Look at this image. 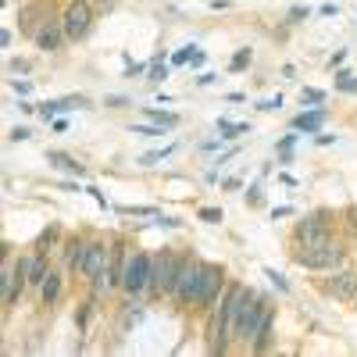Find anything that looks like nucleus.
Here are the masks:
<instances>
[{
    "mask_svg": "<svg viewBox=\"0 0 357 357\" xmlns=\"http://www.w3.org/2000/svg\"><path fill=\"white\" fill-rule=\"evenodd\" d=\"M215 79H218L215 72H204V75H197V86H211Z\"/></svg>",
    "mask_w": 357,
    "mask_h": 357,
    "instance_id": "43",
    "label": "nucleus"
},
{
    "mask_svg": "<svg viewBox=\"0 0 357 357\" xmlns=\"http://www.w3.org/2000/svg\"><path fill=\"white\" fill-rule=\"evenodd\" d=\"M325 240H333V211H311L293 225V243L296 250L304 247H318Z\"/></svg>",
    "mask_w": 357,
    "mask_h": 357,
    "instance_id": "6",
    "label": "nucleus"
},
{
    "mask_svg": "<svg viewBox=\"0 0 357 357\" xmlns=\"http://www.w3.org/2000/svg\"><path fill=\"white\" fill-rule=\"evenodd\" d=\"M11 43H15V33H11V29H4V33H0V47H4V50H8Z\"/></svg>",
    "mask_w": 357,
    "mask_h": 357,
    "instance_id": "42",
    "label": "nucleus"
},
{
    "mask_svg": "<svg viewBox=\"0 0 357 357\" xmlns=\"http://www.w3.org/2000/svg\"><path fill=\"white\" fill-rule=\"evenodd\" d=\"M225 289V268L215 261H200V279H197V293H193V307L197 311H211L222 301Z\"/></svg>",
    "mask_w": 357,
    "mask_h": 357,
    "instance_id": "5",
    "label": "nucleus"
},
{
    "mask_svg": "<svg viewBox=\"0 0 357 357\" xmlns=\"http://www.w3.org/2000/svg\"><path fill=\"white\" fill-rule=\"evenodd\" d=\"M129 132H136V136H165V126H129Z\"/></svg>",
    "mask_w": 357,
    "mask_h": 357,
    "instance_id": "33",
    "label": "nucleus"
},
{
    "mask_svg": "<svg viewBox=\"0 0 357 357\" xmlns=\"http://www.w3.org/2000/svg\"><path fill=\"white\" fill-rule=\"evenodd\" d=\"M29 272H33V254H22V257L4 264V272H0V296H4V307H15L22 289H29Z\"/></svg>",
    "mask_w": 357,
    "mask_h": 357,
    "instance_id": "7",
    "label": "nucleus"
},
{
    "mask_svg": "<svg viewBox=\"0 0 357 357\" xmlns=\"http://www.w3.org/2000/svg\"><path fill=\"white\" fill-rule=\"evenodd\" d=\"M97 301V296H93ZM93 301H86V304H79V311H75V325H79V333L89 325V314H93Z\"/></svg>",
    "mask_w": 357,
    "mask_h": 357,
    "instance_id": "27",
    "label": "nucleus"
},
{
    "mask_svg": "<svg viewBox=\"0 0 357 357\" xmlns=\"http://www.w3.org/2000/svg\"><path fill=\"white\" fill-rule=\"evenodd\" d=\"M301 104H304V107H307V104H311V107H318V104H325V89H314V86H304V89H301Z\"/></svg>",
    "mask_w": 357,
    "mask_h": 357,
    "instance_id": "26",
    "label": "nucleus"
},
{
    "mask_svg": "<svg viewBox=\"0 0 357 357\" xmlns=\"http://www.w3.org/2000/svg\"><path fill=\"white\" fill-rule=\"evenodd\" d=\"M104 104H107V107H126V104H129V97H122V93H111Z\"/></svg>",
    "mask_w": 357,
    "mask_h": 357,
    "instance_id": "39",
    "label": "nucleus"
},
{
    "mask_svg": "<svg viewBox=\"0 0 357 357\" xmlns=\"http://www.w3.org/2000/svg\"><path fill=\"white\" fill-rule=\"evenodd\" d=\"M336 11H340L336 4H321V8H318V15H336Z\"/></svg>",
    "mask_w": 357,
    "mask_h": 357,
    "instance_id": "49",
    "label": "nucleus"
},
{
    "mask_svg": "<svg viewBox=\"0 0 357 357\" xmlns=\"http://www.w3.org/2000/svg\"><path fill=\"white\" fill-rule=\"evenodd\" d=\"M165 79H168V65H165V61H151V82L161 86Z\"/></svg>",
    "mask_w": 357,
    "mask_h": 357,
    "instance_id": "32",
    "label": "nucleus"
},
{
    "mask_svg": "<svg viewBox=\"0 0 357 357\" xmlns=\"http://www.w3.org/2000/svg\"><path fill=\"white\" fill-rule=\"evenodd\" d=\"M340 225H343V232H347V240L357 243V204H347L343 211H340Z\"/></svg>",
    "mask_w": 357,
    "mask_h": 357,
    "instance_id": "20",
    "label": "nucleus"
},
{
    "mask_svg": "<svg viewBox=\"0 0 357 357\" xmlns=\"http://www.w3.org/2000/svg\"><path fill=\"white\" fill-rule=\"evenodd\" d=\"M111 261V243L107 240H89L86 250H82V261H79V275L82 279H93L97 272H104Z\"/></svg>",
    "mask_w": 357,
    "mask_h": 357,
    "instance_id": "13",
    "label": "nucleus"
},
{
    "mask_svg": "<svg viewBox=\"0 0 357 357\" xmlns=\"http://www.w3.org/2000/svg\"><path fill=\"white\" fill-rule=\"evenodd\" d=\"M264 275H268V279H272V286H275L279 293H289V282H286V279H282V275L275 272V268H264Z\"/></svg>",
    "mask_w": 357,
    "mask_h": 357,
    "instance_id": "34",
    "label": "nucleus"
},
{
    "mask_svg": "<svg viewBox=\"0 0 357 357\" xmlns=\"http://www.w3.org/2000/svg\"><path fill=\"white\" fill-rule=\"evenodd\" d=\"M86 104H89L86 97H61V107L65 111H75V107H86Z\"/></svg>",
    "mask_w": 357,
    "mask_h": 357,
    "instance_id": "36",
    "label": "nucleus"
},
{
    "mask_svg": "<svg viewBox=\"0 0 357 357\" xmlns=\"http://www.w3.org/2000/svg\"><path fill=\"white\" fill-rule=\"evenodd\" d=\"M151 272H154V254L132 250L129 261H126V272H122V289L129 296H143L151 289Z\"/></svg>",
    "mask_w": 357,
    "mask_h": 357,
    "instance_id": "8",
    "label": "nucleus"
},
{
    "mask_svg": "<svg viewBox=\"0 0 357 357\" xmlns=\"http://www.w3.org/2000/svg\"><path fill=\"white\" fill-rule=\"evenodd\" d=\"M275 307H272V301L268 296H261L257 289H250L247 286V293H243V311H240V329H236V343H243V347H250L254 343V336H257V329L264 325V318L272 314Z\"/></svg>",
    "mask_w": 357,
    "mask_h": 357,
    "instance_id": "2",
    "label": "nucleus"
},
{
    "mask_svg": "<svg viewBox=\"0 0 357 357\" xmlns=\"http://www.w3.org/2000/svg\"><path fill=\"white\" fill-rule=\"evenodd\" d=\"M61 25H65L68 43H82L93 33V4L89 0H68L61 8Z\"/></svg>",
    "mask_w": 357,
    "mask_h": 357,
    "instance_id": "9",
    "label": "nucleus"
},
{
    "mask_svg": "<svg viewBox=\"0 0 357 357\" xmlns=\"http://www.w3.org/2000/svg\"><path fill=\"white\" fill-rule=\"evenodd\" d=\"M86 243H89V240H82V236H72V240L65 243V250H61V257H65V268H68V272H75V275H79V261H82V250H86Z\"/></svg>",
    "mask_w": 357,
    "mask_h": 357,
    "instance_id": "18",
    "label": "nucleus"
},
{
    "mask_svg": "<svg viewBox=\"0 0 357 357\" xmlns=\"http://www.w3.org/2000/svg\"><path fill=\"white\" fill-rule=\"evenodd\" d=\"M36 111H40V114L47 118V122H50V118H54V114H61L65 107H61V100H43V104H36Z\"/></svg>",
    "mask_w": 357,
    "mask_h": 357,
    "instance_id": "31",
    "label": "nucleus"
},
{
    "mask_svg": "<svg viewBox=\"0 0 357 357\" xmlns=\"http://www.w3.org/2000/svg\"><path fill=\"white\" fill-rule=\"evenodd\" d=\"M186 261V250H158L154 254V272H151V296H172L175 282H178V268Z\"/></svg>",
    "mask_w": 357,
    "mask_h": 357,
    "instance_id": "4",
    "label": "nucleus"
},
{
    "mask_svg": "<svg viewBox=\"0 0 357 357\" xmlns=\"http://www.w3.org/2000/svg\"><path fill=\"white\" fill-rule=\"evenodd\" d=\"M247 204H261V190H257V186L247 190Z\"/></svg>",
    "mask_w": 357,
    "mask_h": 357,
    "instance_id": "48",
    "label": "nucleus"
},
{
    "mask_svg": "<svg viewBox=\"0 0 357 357\" xmlns=\"http://www.w3.org/2000/svg\"><path fill=\"white\" fill-rule=\"evenodd\" d=\"M343 61H347V50H336V54H333V57H329V61H325V65H329V68H340Z\"/></svg>",
    "mask_w": 357,
    "mask_h": 357,
    "instance_id": "40",
    "label": "nucleus"
},
{
    "mask_svg": "<svg viewBox=\"0 0 357 357\" xmlns=\"http://www.w3.org/2000/svg\"><path fill=\"white\" fill-rule=\"evenodd\" d=\"M243 293L247 286L229 282L222 301L211 307V329H207V350L211 354H225L236 340V329H240V311H243Z\"/></svg>",
    "mask_w": 357,
    "mask_h": 357,
    "instance_id": "1",
    "label": "nucleus"
},
{
    "mask_svg": "<svg viewBox=\"0 0 357 357\" xmlns=\"http://www.w3.org/2000/svg\"><path fill=\"white\" fill-rule=\"evenodd\" d=\"M304 18H311V8H304V4H296V8L286 11V22H289V25H301Z\"/></svg>",
    "mask_w": 357,
    "mask_h": 357,
    "instance_id": "29",
    "label": "nucleus"
},
{
    "mask_svg": "<svg viewBox=\"0 0 357 357\" xmlns=\"http://www.w3.org/2000/svg\"><path fill=\"white\" fill-rule=\"evenodd\" d=\"M54 15H61L54 0H29V4L18 8V33H22L25 40H33Z\"/></svg>",
    "mask_w": 357,
    "mask_h": 357,
    "instance_id": "10",
    "label": "nucleus"
},
{
    "mask_svg": "<svg viewBox=\"0 0 357 357\" xmlns=\"http://www.w3.org/2000/svg\"><path fill=\"white\" fill-rule=\"evenodd\" d=\"M143 114L151 118V122L165 126V129H175V126H178V114H172V111H161V107H143Z\"/></svg>",
    "mask_w": 357,
    "mask_h": 357,
    "instance_id": "21",
    "label": "nucleus"
},
{
    "mask_svg": "<svg viewBox=\"0 0 357 357\" xmlns=\"http://www.w3.org/2000/svg\"><path fill=\"white\" fill-rule=\"evenodd\" d=\"M22 139H29V129H25V126L11 129V143H22Z\"/></svg>",
    "mask_w": 357,
    "mask_h": 357,
    "instance_id": "41",
    "label": "nucleus"
},
{
    "mask_svg": "<svg viewBox=\"0 0 357 357\" xmlns=\"http://www.w3.org/2000/svg\"><path fill=\"white\" fill-rule=\"evenodd\" d=\"M33 43H36V50H43V54H57L65 43H68V36H65V25H61V15H54L40 33L33 36Z\"/></svg>",
    "mask_w": 357,
    "mask_h": 357,
    "instance_id": "14",
    "label": "nucleus"
},
{
    "mask_svg": "<svg viewBox=\"0 0 357 357\" xmlns=\"http://www.w3.org/2000/svg\"><path fill=\"white\" fill-rule=\"evenodd\" d=\"M325 114H329V111L318 104V107H311V111H304V114H296V118H293V129H296V132H307V136H318Z\"/></svg>",
    "mask_w": 357,
    "mask_h": 357,
    "instance_id": "15",
    "label": "nucleus"
},
{
    "mask_svg": "<svg viewBox=\"0 0 357 357\" xmlns=\"http://www.w3.org/2000/svg\"><path fill=\"white\" fill-rule=\"evenodd\" d=\"M47 161H50L54 168H61V172H72V175H79V178L86 175V168H82V165H79L72 154H65V151H50V154H47Z\"/></svg>",
    "mask_w": 357,
    "mask_h": 357,
    "instance_id": "19",
    "label": "nucleus"
},
{
    "mask_svg": "<svg viewBox=\"0 0 357 357\" xmlns=\"http://www.w3.org/2000/svg\"><path fill=\"white\" fill-rule=\"evenodd\" d=\"M272 347H275V311H272V314L264 318V325L257 329V336H254L250 350H254V354H268Z\"/></svg>",
    "mask_w": 357,
    "mask_h": 357,
    "instance_id": "16",
    "label": "nucleus"
},
{
    "mask_svg": "<svg viewBox=\"0 0 357 357\" xmlns=\"http://www.w3.org/2000/svg\"><path fill=\"white\" fill-rule=\"evenodd\" d=\"M336 89H340V93H357V72L340 68L336 72Z\"/></svg>",
    "mask_w": 357,
    "mask_h": 357,
    "instance_id": "23",
    "label": "nucleus"
},
{
    "mask_svg": "<svg viewBox=\"0 0 357 357\" xmlns=\"http://www.w3.org/2000/svg\"><path fill=\"white\" fill-rule=\"evenodd\" d=\"M293 215V207H275V211H272V218L279 222V218H289Z\"/></svg>",
    "mask_w": 357,
    "mask_h": 357,
    "instance_id": "47",
    "label": "nucleus"
},
{
    "mask_svg": "<svg viewBox=\"0 0 357 357\" xmlns=\"http://www.w3.org/2000/svg\"><path fill=\"white\" fill-rule=\"evenodd\" d=\"M293 261L307 268V272H333V268L347 264V243L340 240H325L318 247H304V250H293Z\"/></svg>",
    "mask_w": 357,
    "mask_h": 357,
    "instance_id": "3",
    "label": "nucleus"
},
{
    "mask_svg": "<svg viewBox=\"0 0 357 357\" xmlns=\"http://www.w3.org/2000/svg\"><path fill=\"white\" fill-rule=\"evenodd\" d=\"M11 72H29V61H11Z\"/></svg>",
    "mask_w": 357,
    "mask_h": 357,
    "instance_id": "50",
    "label": "nucleus"
},
{
    "mask_svg": "<svg viewBox=\"0 0 357 357\" xmlns=\"http://www.w3.org/2000/svg\"><path fill=\"white\" fill-rule=\"evenodd\" d=\"M86 193H89V197H93V200H97V204H100V207H107V197H104V193H100V190H93V186H89V190H86Z\"/></svg>",
    "mask_w": 357,
    "mask_h": 357,
    "instance_id": "45",
    "label": "nucleus"
},
{
    "mask_svg": "<svg viewBox=\"0 0 357 357\" xmlns=\"http://www.w3.org/2000/svg\"><path fill=\"white\" fill-rule=\"evenodd\" d=\"M204 61H207V57H204V50H197V54H193V57H190V68H200V65H204Z\"/></svg>",
    "mask_w": 357,
    "mask_h": 357,
    "instance_id": "46",
    "label": "nucleus"
},
{
    "mask_svg": "<svg viewBox=\"0 0 357 357\" xmlns=\"http://www.w3.org/2000/svg\"><path fill=\"white\" fill-rule=\"evenodd\" d=\"M354 311H357V296H354Z\"/></svg>",
    "mask_w": 357,
    "mask_h": 357,
    "instance_id": "51",
    "label": "nucleus"
},
{
    "mask_svg": "<svg viewBox=\"0 0 357 357\" xmlns=\"http://www.w3.org/2000/svg\"><path fill=\"white\" fill-rule=\"evenodd\" d=\"M11 89H15V93H22V97H29V93H33V82H22V79H11Z\"/></svg>",
    "mask_w": 357,
    "mask_h": 357,
    "instance_id": "38",
    "label": "nucleus"
},
{
    "mask_svg": "<svg viewBox=\"0 0 357 357\" xmlns=\"http://www.w3.org/2000/svg\"><path fill=\"white\" fill-rule=\"evenodd\" d=\"M197 218H200V222H207V225H218L225 215H222V207H200Z\"/></svg>",
    "mask_w": 357,
    "mask_h": 357,
    "instance_id": "28",
    "label": "nucleus"
},
{
    "mask_svg": "<svg viewBox=\"0 0 357 357\" xmlns=\"http://www.w3.org/2000/svg\"><path fill=\"white\" fill-rule=\"evenodd\" d=\"M279 107H282V97H275V100H264V104H261V111H279Z\"/></svg>",
    "mask_w": 357,
    "mask_h": 357,
    "instance_id": "44",
    "label": "nucleus"
},
{
    "mask_svg": "<svg viewBox=\"0 0 357 357\" xmlns=\"http://www.w3.org/2000/svg\"><path fill=\"white\" fill-rule=\"evenodd\" d=\"M197 54V47L193 43H186V47H178L175 54H172V65H190V57Z\"/></svg>",
    "mask_w": 357,
    "mask_h": 357,
    "instance_id": "30",
    "label": "nucleus"
},
{
    "mask_svg": "<svg viewBox=\"0 0 357 357\" xmlns=\"http://www.w3.org/2000/svg\"><path fill=\"white\" fill-rule=\"evenodd\" d=\"M61 286H65L61 272H50L47 282L40 286V304H43V307H54V304H57V296H61Z\"/></svg>",
    "mask_w": 357,
    "mask_h": 357,
    "instance_id": "17",
    "label": "nucleus"
},
{
    "mask_svg": "<svg viewBox=\"0 0 357 357\" xmlns=\"http://www.w3.org/2000/svg\"><path fill=\"white\" fill-rule=\"evenodd\" d=\"M57 240H61V225H47L40 236H36V243H33V250H47V247H54Z\"/></svg>",
    "mask_w": 357,
    "mask_h": 357,
    "instance_id": "22",
    "label": "nucleus"
},
{
    "mask_svg": "<svg viewBox=\"0 0 357 357\" xmlns=\"http://www.w3.org/2000/svg\"><path fill=\"white\" fill-rule=\"evenodd\" d=\"M118 215H139V218H151V215H158L154 207H118Z\"/></svg>",
    "mask_w": 357,
    "mask_h": 357,
    "instance_id": "35",
    "label": "nucleus"
},
{
    "mask_svg": "<svg viewBox=\"0 0 357 357\" xmlns=\"http://www.w3.org/2000/svg\"><path fill=\"white\" fill-rule=\"evenodd\" d=\"M172 154V146H165V151H154V154H143L139 158V165H151V161H161V158H168Z\"/></svg>",
    "mask_w": 357,
    "mask_h": 357,
    "instance_id": "37",
    "label": "nucleus"
},
{
    "mask_svg": "<svg viewBox=\"0 0 357 357\" xmlns=\"http://www.w3.org/2000/svg\"><path fill=\"white\" fill-rule=\"evenodd\" d=\"M197 279H200V257H193V254L186 250V261H183V268H178V282H175V289H172V301H175L178 307H193Z\"/></svg>",
    "mask_w": 357,
    "mask_h": 357,
    "instance_id": "12",
    "label": "nucleus"
},
{
    "mask_svg": "<svg viewBox=\"0 0 357 357\" xmlns=\"http://www.w3.org/2000/svg\"><path fill=\"white\" fill-rule=\"evenodd\" d=\"M321 293L336 304H354L357 296V268H333L329 279H321Z\"/></svg>",
    "mask_w": 357,
    "mask_h": 357,
    "instance_id": "11",
    "label": "nucleus"
},
{
    "mask_svg": "<svg viewBox=\"0 0 357 357\" xmlns=\"http://www.w3.org/2000/svg\"><path fill=\"white\" fill-rule=\"evenodd\" d=\"M218 129H222V139H236V136H243L250 126L247 122H229V118H218Z\"/></svg>",
    "mask_w": 357,
    "mask_h": 357,
    "instance_id": "25",
    "label": "nucleus"
},
{
    "mask_svg": "<svg viewBox=\"0 0 357 357\" xmlns=\"http://www.w3.org/2000/svg\"><path fill=\"white\" fill-rule=\"evenodd\" d=\"M250 61H254L250 47H240V50L232 54V61H229V72H247V68H250Z\"/></svg>",
    "mask_w": 357,
    "mask_h": 357,
    "instance_id": "24",
    "label": "nucleus"
}]
</instances>
